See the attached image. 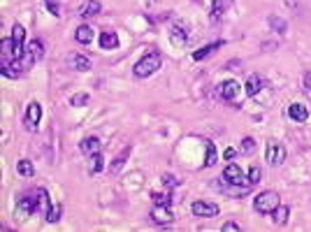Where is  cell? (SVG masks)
<instances>
[{"label":"cell","instance_id":"6da1fadb","mask_svg":"<svg viewBox=\"0 0 311 232\" xmlns=\"http://www.w3.org/2000/svg\"><path fill=\"white\" fill-rule=\"evenodd\" d=\"M161 65H163L161 53L156 51V49H151V51H147L137 63L132 65V74H135V77H140V79H147V77H151V74L158 72V70H161Z\"/></svg>","mask_w":311,"mask_h":232},{"label":"cell","instance_id":"7a4b0ae2","mask_svg":"<svg viewBox=\"0 0 311 232\" xmlns=\"http://www.w3.org/2000/svg\"><path fill=\"white\" fill-rule=\"evenodd\" d=\"M279 204H281V198L277 190H262V193H258L256 200H253V209L258 214H272Z\"/></svg>","mask_w":311,"mask_h":232},{"label":"cell","instance_id":"3957f363","mask_svg":"<svg viewBox=\"0 0 311 232\" xmlns=\"http://www.w3.org/2000/svg\"><path fill=\"white\" fill-rule=\"evenodd\" d=\"M221 179L226 181V183H230V186H239V188H251V183H248V174H244V169L239 167L237 163H230V165H226V169H223V174H221Z\"/></svg>","mask_w":311,"mask_h":232},{"label":"cell","instance_id":"277c9868","mask_svg":"<svg viewBox=\"0 0 311 232\" xmlns=\"http://www.w3.org/2000/svg\"><path fill=\"white\" fill-rule=\"evenodd\" d=\"M42 58H44V42L42 40H31L28 47H26V53L21 56L23 70H31L33 65L37 63V61H42Z\"/></svg>","mask_w":311,"mask_h":232},{"label":"cell","instance_id":"5b68a950","mask_svg":"<svg viewBox=\"0 0 311 232\" xmlns=\"http://www.w3.org/2000/svg\"><path fill=\"white\" fill-rule=\"evenodd\" d=\"M40 121H42V105L37 100H31L28 107H26V114H23V126H26V130L35 133Z\"/></svg>","mask_w":311,"mask_h":232},{"label":"cell","instance_id":"8992f818","mask_svg":"<svg viewBox=\"0 0 311 232\" xmlns=\"http://www.w3.org/2000/svg\"><path fill=\"white\" fill-rule=\"evenodd\" d=\"M216 91H218V98H221V100L232 102V100H237V95L242 93V86H239L237 79H226V82H221V84L216 86Z\"/></svg>","mask_w":311,"mask_h":232},{"label":"cell","instance_id":"52a82bcc","mask_svg":"<svg viewBox=\"0 0 311 232\" xmlns=\"http://www.w3.org/2000/svg\"><path fill=\"white\" fill-rule=\"evenodd\" d=\"M191 211H193V216H197V218H214V216H218V204L207 202V200H195L191 204Z\"/></svg>","mask_w":311,"mask_h":232},{"label":"cell","instance_id":"ba28073f","mask_svg":"<svg viewBox=\"0 0 311 232\" xmlns=\"http://www.w3.org/2000/svg\"><path fill=\"white\" fill-rule=\"evenodd\" d=\"M151 221L156 225H170L174 221V214H172V204H153L151 209Z\"/></svg>","mask_w":311,"mask_h":232},{"label":"cell","instance_id":"9c48e42d","mask_svg":"<svg viewBox=\"0 0 311 232\" xmlns=\"http://www.w3.org/2000/svg\"><path fill=\"white\" fill-rule=\"evenodd\" d=\"M265 158H267L269 165H281L283 160H286V147L277 142V139H272L267 142V151H265Z\"/></svg>","mask_w":311,"mask_h":232},{"label":"cell","instance_id":"30bf717a","mask_svg":"<svg viewBox=\"0 0 311 232\" xmlns=\"http://www.w3.org/2000/svg\"><path fill=\"white\" fill-rule=\"evenodd\" d=\"M188 37H191V31H188V26L183 21H174L170 26V40L177 47H183V44L188 42Z\"/></svg>","mask_w":311,"mask_h":232},{"label":"cell","instance_id":"8fae6325","mask_svg":"<svg viewBox=\"0 0 311 232\" xmlns=\"http://www.w3.org/2000/svg\"><path fill=\"white\" fill-rule=\"evenodd\" d=\"M12 42H14V58H21L23 53H26V28H23L21 23H14L12 26Z\"/></svg>","mask_w":311,"mask_h":232},{"label":"cell","instance_id":"7c38bea8","mask_svg":"<svg viewBox=\"0 0 311 232\" xmlns=\"http://www.w3.org/2000/svg\"><path fill=\"white\" fill-rule=\"evenodd\" d=\"M65 63H67L70 70H77V72H88L91 70V58L84 56V53H70Z\"/></svg>","mask_w":311,"mask_h":232},{"label":"cell","instance_id":"4fadbf2b","mask_svg":"<svg viewBox=\"0 0 311 232\" xmlns=\"http://www.w3.org/2000/svg\"><path fill=\"white\" fill-rule=\"evenodd\" d=\"M288 116L295 123H304V121L309 118V109L302 105V102H293V105L288 107Z\"/></svg>","mask_w":311,"mask_h":232},{"label":"cell","instance_id":"5bb4252c","mask_svg":"<svg viewBox=\"0 0 311 232\" xmlns=\"http://www.w3.org/2000/svg\"><path fill=\"white\" fill-rule=\"evenodd\" d=\"M223 44H226L223 40H216V42H212V44H204V47H200L197 51H193V61H204V58L212 56L216 49H221Z\"/></svg>","mask_w":311,"mask_h":232},{"label":"cell","instance_id":"9a60e30c","mask_svg":"<svg viewBox=\"0 0 311 232\" xmlns=\"http://www.w3.org/2000/svg\"><path fill=\"white\" fill-rule=\"evenodd\" d=\"M79 149H82V153H86V156H93V153H98V151H100V137H96V135H88V137L82 139Z\"/></svg>","mask_w":311,"mask_h":232},{"label":"cell","instance_id":"2e32d148","mask_svg":"<svg viewBox=\"0 0 311 232\" xmlns=\"http://www.w3.org/2000/svg\"><path fill=\"white\" fill-rule=\"evenodd\" d=\"M35 211H37V195H35V200H33V195H23L21 202H19V214L26 218V216H31Z\"/></svg>","mask_w":311,"mask_h":232},{"label":"cell","instance_id":"e0dca14e","mask_svg":"<svg viewBox=\"0 0 311 232\" xmlns=\"http://www.w3.org/2000/svg\"><path fill=\"white\" fill-rule=\"evenodd\" d=\"M93 37H96V33H93V28H91L88 23H82V26L75 31V40L79 44H91L93 42Z\"/></svg>","mask_w":311,"mask_h":232},{"label":"cell","instance_id":"ac0fdd59","mask_svg":"<svg viewBox=\"0 0 311 232\" xmlns=\"http://www.w3.org/2000/svg\"><path fill=\"white\" fill-rule=\"evenodd\" d=\"M98 42H100V49H116L118 47V35L114 31H102Z\"/></svg>","mask_w":311,"mask_h":232},{"label":"cell","instance_id":"d6986e66","mask_svg":"<svg viewBox=\"0 0 311 232\" xmlns=\"http://www.w3.org/2000/svg\"><path fill=\"white\" fill-rule=\"evenodd\" d=\"M260 88H262V77H260V74H251V77L246 79L244 93H246L248 98H253V95L260 93Z\"/></svg>","mask_w":311,"mask_h":232},{"label":"cell","instance_id":"ffe728a7","mask_svg":"<svg viewBox=\"0 0 311 232\" xmlns=\"http://www.w3.org/2000/svg\"><path fill=\"white\" fill-rule=\"evenodd\" d=\"M288 216H290V209L286 204H279L277 209L272 211V221H274V225H279V228H283L288 223Z\"/></svg>","mask_w":311,"mask_h":232},{"label":"cell","instance_id":"44dd1931","mask_svg":"<svg viewBox=\"0 0 311 232\" xmlns=\"http://www.w3.org/2000/svg\"><path fill=\"white\" fill-rule=\"evenodd\" d=\"M102 167H105V158H102V153L98 151V153H93V156L88 158V174L96 177V174L102 172Z\"/></svg>","mask_w":311,"mask_h":232},{"label":"cell","instance_id":"7402d4cb","mask_svg":"<svg viewBox=\"0 0 311 232\" xmlns=\"http://www.w3.org/2000/svg\"><path fill=\"white\" fill-rule=\"evenodd\" d=\"M100 12H102V5H100L98 0H88L84 7L79 10V14H82L84 19H93V17H98Z\"/></svg>","mask_w":311,"mask_h":232},{"label":"cell","instance_id":"603a6c76","mask_svg":"<svg viewBox=\"0 0 311 232\" xmlns=\"http://www.w3.org/2000/svg\"><path fill=\"white\" fill-rule=\"evenodd\" d=\"M230 5L228 0H214L212 2V10H209V14H212V23H218L221 21V17L226 14V7Z\"/></svg>","mask_w":311,"mask_h":232},{"label":"cell","instance_id":"cb8c5ba5","mask_svg":"<svg viewBox=\"0 0 311 232\" xmlns=\"http://www.w3.org/2000/svg\"><path fill=\"white\" fill-rule=\"evenodd\" d=\"M35 195H37V211H49V207L54 204V202L49 200V193H47V188H40V190H35Z\"/></svg>","mask_w":311,"mask_h":232},{"label":"cell","instance_id":"d4e9b609","mask_svg":"<svg viewBox=\"0 0 311 232\" xmlns=\"http://www.w3.org/2000/svg\"><path fill=\"white\" fill-rule=\"evenodd\" d=\"M61 216H63V207H61V204H51V207H49V211L44 214L47 223H58V221H61Z\"/></svg>","mask_w":311,"mask_h":232},{"label":"cell","instance_id":"484cf974","mask_svg":"<svg viewBox=\"0 0 311 232\" xmlns=\"http://www.w3.org/2000/svg\"><path fill=\"white\" fill-rule=\"evenodd\" d=\"M16 172H19L21 177H28V179H31L33 174H35V167H33L31 160H19V163H16Z\"/></svg>","mask_w":311,"mask_h":232},{"label":"cell","instance_id":"4316f807","mask_svg":"<svg viewBox=\"0 0 311 232\" xmlns=\"http://www.w3.org/2000/svg\"><path fill=\"white\" fill-rule=\"evenodd\" d=\"M216 165V144L214 142H207V153H204V167H212Z\"/></svg>","mask_w":311,"mask_h":232},{"label":"cell","instance_id":"83f0119b","mask_svg":"<svg viewBox=\"0 0 311 232\" xmlns=\"http://www.w3.org/2000/svg\"><path fill=\"white\" fill-rule=\"evenodd\" d=\"M256 139L253 137H244L242 139V147H239V151H242V153H244V156H253V153H256Z\"/></svg>","mask_w":311,"mask_h":232},{"label":"cell","instance_id":"f1b7e54d","mask_svg":"<svg viewBox=\"0 0 311 232\" xmlns=\"http://www.w3.org/2000/svg\"><path fill=\"white\" fill-rule=\"evenodd\" d=\"M128 156H130V147H126L123 151H121V156H118V158L109 165V172H112V174H114V172H118V169H121V165L126 163V158H128Z\"/></svg>","mask_w":311,"mask_h":232},{"label":"cell","instance_id":"f546056e","mask_svg":"<svg viewBox=\"0 0 311 232\" xmlns=\"http://www.w3.org/2000/svg\"><path fill=\"white\" fill-rule=\"evenodd\" d=\"M151 200H153V204H172V190L170 193H151Z\"/></svg>","mask_w":311,"mask_h":232},{"label":"cell","instance_id":"4dcf8cb0","mask_svg":"<svg viewBox=\"0 0 311 232\" xmlns=\"http://www.w3.org/2000/svg\"><path fill=\"white\" fill-rule=\"evenodd\" d=\"M260 179H262V169L258 167V165H253V167L248 169V183H251V186H256Z\"/></svg>","mask_w":311,"mask_h":232},{"label":"cell","instance_id":"1f68e13d","mask_svg":"<svg viewBox=\"0 0 311 232\" xmlns=\"http://www.w3.org/2000/svg\"><path fill=\"white\" fill-rule=\"evenodd\" d=\"M44 7L49 10L51 17H61V5H58V0H44Z\"/></svg>","mask_w":311,"mask_h":232},{"label":"cell","instance_id":"d6a6232c","mask_svg":"<svg viewBox=\"0 0 311 232\" xmlns=\"http://www.w3.org/2000/svg\"><path fill=\"white\" fill-rule=\"evenodd\" d=\"M70 105H72V107H84V105H88V95H86V93L72 95V98H70Z\"/></svg>","mask_w":311,"mask_h":232},{"label":"cell","instance_id":"836d02e7","mask_svg":"<svg viewBox=\"0 0 311 232\" xmlns=\"http://www.w3.org/2000/svg\"><path fill=\"white\" fill-rule=\"evenodd\" d=\"M269 23H272V28H274L277 33H283V31H286V21H283V19H279V17H274V14L269 17Z\"/></svg>","mask_w":311,"mask_h":232},{"label":"cell","instance_id":"e575fe53","mask_svg":"<svg viewBox=\"0 0 311 232\" xmlns=\"http://www.w3.org/2000/svg\"><path fill=\"white\" fill-rule=\"evenodd\" d=\"M221 232H242V225L235 221H226L221 225Z\"/></svg>","mask_w":311,"mask_h":232},{"label":"cell","instance_id":"d590c367","mask_svg":"<svg viewBox=\"0 0 311 232\" xmlns=\"http://www.w3.org/2000/svg\"><path fill=\"white\" fill-rule=\"evenodd\" d=\"M177 183H179V181L174 179V177H170V174H163V186H165V188H174Z\"/></svg>","mask_w":311,"mask_h":232},{"label":"cell","instance_id":"8d00e7d4","mask_svg":"<svg viewBox=\"0 0 311 232\" xmlns=\"http://www.w3.org/2000/svg\"><path fill=\"white\" fill-rule=\"evenodd\" d=\"M235 153H237L235 149H226V160H232L235 158Z\"/></svg>","mask_w":311,"mask_h":232},{"label":"cell","instance_id":"74e56055","mask_svg":"<svg viewBox=\"0 0 311 232\" xmlns=\"http://www.w3.org/2000/svg\"><path fill=\"white\" fill-rule=\"evenodd\" d=\"M304 84H307V88H311V70L304 74Z\"/></svg>","mask_w":311,"mask_h":232},{"label":"cell","instance_id":"f35d334b","mask_svg":"<svg viewBox=\"0 0 311 232\" xmlns=\"http://www.w3.org/2000/svg\"><path fill=\"white\" fill-rule=\"evenodd\" d=\"M228 2H232V0H228Z\"/></svg>","mask_w":311,"mask_h":232}]
</instances>
